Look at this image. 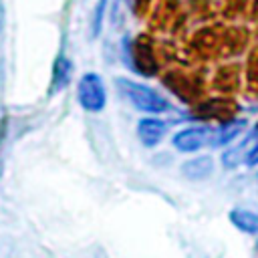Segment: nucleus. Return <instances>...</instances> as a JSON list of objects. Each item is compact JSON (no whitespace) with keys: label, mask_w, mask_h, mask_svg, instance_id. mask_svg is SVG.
<instances>
[{"label":"nucleus","mask_w":258,"mask_h":258,"mask_svg":"<svg viewBox=\"0 0 258 258\" xmlns=\"http://www.w3.org/2000/svg\"><path fill=\"white\" fill-rule=\"evenodd\" d=\"M117 87L123 93V97L127 101H131L139 111L159 113V111L167 109V101L145 85H139V83H133V81H127V79H119Z\"/></svg>","instance_id":"obj_1"},{"label":"nucleus","mask_w":258,"mask_h":258,"mask_svg":"<svg viewBox=\"0 0 258 258\" xmlns=\"http://www.w3.org/2000/svg\"><path fill=\"white\" fill-rule=\"evenodd\" d=\"M105 101H107V93L101 77L97 73L83 75L79 83V103L83 105V109L97 113L105 107Z\"/></svg>","instance_id":"obj_2"},{"label":"nucleus","mask_w":258,"mask_h":258,"mask_svg":"<svg viewBox=\"0 0 258 258\" xmlns=\"http://www.w3.org/2000/svg\"><path fill=\"white\" fill-rule=\"evenodd\" d=\"M210 139H212V133H210L208 127H189V129H183V131L175 133L173 145L179 151L191 153V151H198L200 147H204Z\"/></svg>","instance_id":"obj_3"},{"label":"nucleus","mask_w":258,"mask_h":258,"mask_svg":"<svg viewBox=\"0 0 258 258\" xmlns=\"http://www.w3.org/2000/svg\"><path fill=\"white\" fill-rule=\"evenodd\" d=\"M163 133H165V123L159 119H141L137 125V135H139L141 143L147 147L157 145L161 141Z\"/></svg>","instance_id":"obj_4"},{"label":"nucleus","mask_w":258,"mask_h":258,"mask_svg":"<svg viewBox=\"0 0 258 258\" xmlns=\"http://www.w3.org/2000/svg\"><path fill=\"white\" fill-rule=\"evenodd\" d=\"M212 169H214V163L210 157H196V159H189L181 165L183 175L189 179H204L212 173Z\"/></svg>","instance_id":"obj_5"},{"label":"nucleus","mask_w":258,"mask_h":258,"mask_svg":"<svg viewBox=\"0 0 258 258\" xmlns=\"http://www.w3.org/2000/svg\"><path fill=\"white\" fill-rule=\"evenodd\" d=\"M230 220L234 222V226H238L244 232L250 234H258V214L256 212H248V210H234L230 214Z\"/></svg>","instance_id":"obj_6"},{"label":"nucleus","mask_w":258,"mask_h":258,"mask_svg":"<svg viewBox=\"0 0 258 258\" xmlns=\"http://www.w3.org/2000/svg\"><path fill=\"white\" fill-rule=\"evenodd\" d=\"M242 127H246V121H242V119L222 125V127L218 129L216 137H214V143H216V145H226V143H230V141L240 133Z\"/></svg>","instance_id":"obj_7"},{"label":"nucleus","mask_w":258,"mask_h":258,"mask_svg":"<svg viewBox=\"0 0 258 258\" xmlns=\"http://www.w3.org/2000/svg\"><path fill=\"white\" fill-rule=\"evenodd\" d=\"M250 143V137H246L242 143H238L236 147H232V149H228L224 155H222V161H224V165L226 167H234L238 161H240V157H242V153H244V149H246V145Z\"/></svg>","instance_id":"obj_8"},{"label":"nucleus","mask_w":258,"mask_h":258,"mask_svg":"<svg viewBox=\"0 0 258 258\" xmlns=\"http://www.w3.org/2000/svg\"><path fill=\"white\" fill-rule=\"evenodd\" d=\"M248 163H258V143L250 149V153H248Z\"/></svg>","instance_id":"obj_9"}]
</instances>
